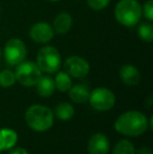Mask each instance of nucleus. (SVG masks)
Listing matches in <instances>:
<instances>
[{
    "label": "nucleus",
    "mask_w": 153,
    "mask_h": 154,
    "mask_svg": "<svg viewBox=\"0 0 153 154\" xmlns=\"http://www.w3.org/2000/svg\"><path fill=\"white\" fill-rule=\"evenodd\" d=\"M61 60V55L55 46L45 45L38 51L36 63L42 72L55 73L59 71Z\"/></svg>",
    "instance_id": "20e7f679"
},
{
    "label": "nucleus",
    "mask_w": 153,
    "mask_h": 154,
    "mask_svg": "<svg viewBox=\"0 0 153 154\" xmlns=\"http://www.w3.org/2000/svg\"><path fill=\"white\" fill-rule=\"evenodd\" d=\"M54 116H56L61 121H68L75 116V108L72 107V104L67 102H62L56 106Z\"/></svg>",
    "instance_id": "dca6fc26"
},
{
    "label": "nucleus",
    "mask_w": 153,
    "mask_h": 154,
    "mask_svg": "<svg viewBox=\"0 0 153 154\" xmlns=\"http://www.w3.org/2000/svg\"><path fill=\"white\" fill-rule=\"evenodd\" d=\"M0 58H1V48H0Z\"/></svg>",
    "instance_id": "a878e982"
},
{
    "label": "nucleus",
    "mask_w": 153,
    "mask_h": 154,
    "mask_svg": "<svg viewBox=\"0 0 153 154\" xmlns=\"http://www.w3.org/2000/svg\"><path fill=\"white\" fill-rule=\"evenodd\" d=\"M57 75L54 79L56 85V89L59 91L66 92L69 90V88L72 86V78L66 71H57Z\"/></svg>",
    "instance_id": "f3484780"
},
{
    "label": "nucleus",
    "mask_w": 153,
    "mask_h": 154,
    "mask_svg": "<svg viewBox=\"0 0 153 154\" xmlns=\"http://www.w3.org/2000/svg\"><path fill=\"white\" fill-rule=\"evenodd\" d=\"M4 59L8 64L17 66L26 58L27 49L25 43L21 39L13 38L5 43L3 51Z\"/></svg>",
    "instance_id": "0eeeda50"
},
{
    "label": "nucleus",
    "mask_w": 153,
    "mask_h": 154,
    "mask_svg": "<svg viewBox=\"0 0 153 154\" xmlns=\"http://www.w3.org/2000/svg\"><path fill=\"white\" fill-rule=\"evenodd\" d=\"M18 142V134L14 129L1 128L0 129V152L8 151L14 148Z\"/></svg>",
    "instance_id": "f8f14e48"
},
{
    "label": "nucleus",
    "mask_w": 153,
    "mask_h": 154,
    "mask_svg": "<svg viewBox=\"0 0 153 154\" xmlns=\"http://www.w3.org/2000/svg\"><path fill=\"white\" fill-rule=\"evenodd\" d=\"M72 17L68 13H60L56 16L53 22V29L57 34L65 35L72 29Z\"/></svg>",
    "instance_id": "ddd939ff"
},
{
    "label": "nucleus",
    "mask_w": 153,
    "mask_h": 154,
    "mask_svg": "<svg viewBox=\"0 0 153 154\" xmlns=\"http://www.w3.org/2000/svg\"><path fill=\"white\" fill-rule=\"evenodd\" d=\"M36 87H37V93L42 97H51L56 90L55 81L49 75H42L36 84Z\"/></svg>",
    "instance_id": "2eb2a0df"
},
{
    "label": "nucleus",
    "mask_w": 153,
    "mask_h": 154,
    "mask_svg": "<svg viewBox=\"0 0 153 154\" xmlns=\"http://www.w3.org/2000/svg\"><path fill=\"white\" fill-rule=\"evenodd\" d=\"M137 34L139 38L145 42H152L153 40V25L150 22H143L137 27Z\"/></svg>",
    "instance_id": "6ab92c4d"
},
{
    "label": "nucleus",
    "mask_w": 153,
    "mask_h": 154,
    "mask_svg": "<svg viewBox=\"0 0 153 154\" xmlns=\"http://www.w3.org/2000/svg\"><path fill=\"white\" fill-rule=\"evenodd\" d=\"M55 31L53 26L47 22H37L32 25L29 29V37L36 43L45 44L53 40Z\"/></svg>",
    "instance_id": "1a4fd4ad"
},
{
    "label": "nucleus",
    "mask_w": 153,
    "mask_h": 154,
    "mask_svg": "<svg viewBox=\"0 0 153 154\" xmlns=\"http://www.w3.org/2000/svg\"><path fill=\"white\" fill-rule=\"evenodd\" d=\"M65 71L75 79H84L89 73L90 66L87 60L80 56H72L68 57L64 62Z\"/></svg>",
    "instance_id": "6e6552de"
},
{
    "label": "nucleus",
    "mask_w": 153,
    "mask_h": 154,
    "mask_svg": "<svg viewBox=\"0 0 153 154\" xmlns=\"http://www.w3.org/2000/svg\"><path fill=\"white\" fill-rule=\"evenodd\" d=\"M152 119L148 121L147 116L141 111L129 110L123 112L115 122V129L120 134L126 136H139L144 134L151 125Z\"/></svg>",
    "instance_id": "f257e3e1"
},
{
    "label": "nucleus",
    "mask_w": 153,
    "mask_h": 154,
    "mask_svg": "<svg viewBox=\"0 0 153 154\" xmlns=\"http://www.w3.org/2000/svg\"><path fill=\"white\" fill-rule=\"evenodd\" d=\"M120 78L127 86H135L141 82V72L134 65L125 64L120 68Z\"/></svg>",
    "instance_id": "9b49d317"
},
{
    "label": "nucleus",
    "mask_w": 153,
    "mask_h": 154,
    "mask_svg": "<svg viewBox=\"0 0 153 154\" xmlns=\"http://www.w3.org/2000/svg\"><path fill=\"white\" fill-rule=\"evenodd\" d=\"M142 16V5L137 0H120L115 8L116 21L124 26H135Z\"/></svg>",
    "instance_id": "7ed1b4c3"
},
{
    "label": "nucleus",
    "mask_w": 153,
    "mask_h": 154,
    "mask_svg": "<svg viewBox=\"0 0 153 154\" xmlns=\"http://www.w3.org/2000/svg\"><path fill=\"white\" fill-rule=\"evenodd\" d=\"M8 154H29L27 152V150H25L24 148H21V147H16V148H12Z\"/></svg>",
    "instance_id": "5701e85b"
},
{
    "label": "nucleus",
    "mask_w": 153,
    "mask_h": 154,
    "mask_svg": "<svg viewBox=\"0 0 153 154\" xmlns=\"http://www.w3.org/2000/svg\"><path fill=\"white\" fill-rule=\"evenodd\" d=\"M89 154H108L110 150V142L103 133H96L91 135L87 144Z\"/></svg>",
    "instance_id": "9d476101"
},
{
    "label": "nucleus",
    "mask_w": 153,
    "mask_h": 154,
    "mask_svg": "<svg viewBox=\"0 0 153 154\" xmlns=\"http://www.w3.org/2000/svg\"><path fill=\"white\" fill-rule=\"evenodd\" d=\"M135 154H152V150L149 147H141Z\"/></svg>",
    "instance_id": "b1692460"
},
{
    "label": "nucleus",
    "mask_w": 153,
    "mask_h": 154,
    "mask_svg": "<svg viewBox=\"0 0 153 154\" xmlns=\"http://www.w3.org/2000/svg\"><path fill=\"white\" fill-rule=\"evenodd\" d=\"M142 14L149 22L153 20V0L146 1V3L142 6Z\"/></svg>",
    "instance_id": "4be33fe9"
},
{
    "label": "nucleus",
    "mask_w": 153,
    "mask_h": 154,
    "mask_svg": "<svg viewBox=\"0 0 153 154\" xmlns=\"http://www.w3.org/2000/svg\"><path fill=\"white\" fill-rule=\"evenodd\" d=\"M135 148L133 144L128 140H122L113 147L112 154H135Z\"/></svg>",
    "instance_id": "a211bd4d"
},
{
    "label": "nucleus",
    "mask_w": 153,
    "mask_h": 154,
    "mask_svg": "<svg viewBox=\"0 0 153 154\" xmlns=\"http://www.w3.org/2000/svg\"><path fill=\"white\" fill-rule=\"evenodd\" d=\"M47 1H50V2H58V1H61V0H47Z\"/></svg>",
    "instance_id": "393cba45"
},
{
    "label": "nucleus",
    "mask_w": 153,
    "mask_h": 154,
    "mask_svg": "<svg viewBox=\"0 0 153 154\" xmlns=\"http://www.w3.org/2000/svg\"><path fill=\"white\" fill-rule=\"evenodd\" d=\"M16 80L23 86L33 87L36 86L40 78L42 77V71L39 68L36 62L33 61H23L17 65L15 71Z\"/></svg>",
    "instance_id": "39448f33"
},
{
    "label": "nucleus",
    "mask_w": 153,
    "mask_h": 154,
    "mask_svg": "<svg viewBox=\"0 0 153 154\" xmlns=\"http://www.w3.org/2000/svg\"><path fill=\"white\" fill-rule=\"evenodd\" d=\"M16 75L10 69H4L0 71V86L3 88L12 87L16 83Z\"/></svg>",
    "instance_id": "aec40b11"
},
{
    "label": "nucleus",
    "mask_w": 153,
    "mask_h": 154,
    "mask_svg": "<svg viewBox=\"0 0 153 154\" xmlns=\"http://www.w3.org/2000/svg\"><path fill=\"white\" fill-rule=\"evenodd\" d=\"M54 113L50 108L36 104L32 105L25 112V122L32 130L45 132L54 125Z\"/></svg>",
    "instance_id": "f03ea898"
},
{
    "label": "nucleus",
    "mask_w": 153,
    "mask_h": 154,
    "mask_svg": "<svg viewBox=\"0 0 153 154\" xmlns=\"http://www.w3.org/2000/svg\"><path fill=\"white\" fill-rule=\"evenodd\" d=\"M110 0H87V4L93 11H102L108 6Z\"/></svg>",
    "instance_id": "412c9836"
},
{
    "label": "nucleus",
    "mask_w": 153,
    "mask_h": 154,
    "mask_svg": "<svg viewBox=\"0 0 153 154\" xmlns=\"http://www.w3.org/2000/svg\"><path fill=\"white\" fill-rule=\"evenodd\" d=\"M90 106L98 111H107L115 104V95L106 87H98L90 91L88 99Z\"/></svg>",
    "instance_id": "423d86ee"
},
{
    "label": "nucleus",
    "mask_w": 153,
    "mask_h": 154,
    "mask_svg": "<svg viewBox=\"0 0 153 154\" xmlns=\"http://www.w3.org/2000/svg\"><path fill=\"white\" fill-rule=\"evenodd\" d=\"M90 94V90L88 86L84 84H77L69 88L68 90V95L70 100L77 104H84L88 102Z\"/></svg>",
    "instance_id": "4468645a"
}]
</instances>
